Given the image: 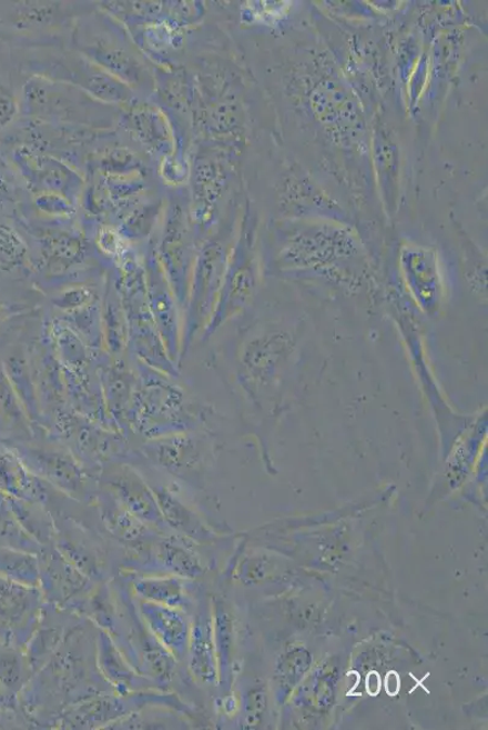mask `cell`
Wrapping results in <instances>:
<instances>
[{
	"mask_svg": "<svg viewBox=\"0 0 488 730\" xmlns=\"http://www.w3.org/2000/svg\"><path fill=\"white\" fill-rule=\"evenodd\" d=\"M294 342L284 330L267 331L248 346L244 366L255 382L254 388L273 403L276 413L282 400L281 383L286 381L294 354Z\"/></svg>",
	"mask_w": 488,
	"mask_h": 730,
	"instance_id": "1",
	"label": "cell"
},
{
	"mask_svg": "<svg viewBox=\"0 0 488 730\" xmlns=\"http://www.w3.org/2000/svg\"><path fill=\"white\" fill-rule=\"evenodd\" d=\"M195 543L175 533L161 534L155 541L136 548L140 566L151 574H174L195 581L204 573Z\"/></svg>",
	"mask_w": 488,
	"mask_h": 730,
	"instance_id": "2",
	"label": "cell"
},
{
	"mask_svg": "<svg viewBox=\"0 0 488 730\" xmlns=\"http://www.w3.org/2000/svg\"><path fill=\"white\" fill-rule=\"evenodd\" d=\"M136 611L148 631L177 662L186 661L191 614L184 610L136 599Z\"/></svg>",
	"mask_w": 488,
	"mask_h": 730,
	"instance_id": "3",
	"label": "cell"
},
{
	"mask_svg": "<svg viewBox=\"0 0 488 730\" xmlns=\"http://www.w3.org/2000/svg\"><path fill=\"white\" fill-rule=\"evenodd\" d=\"M110 493L146 527L161 534L173 533L163 520L155 492L131 469L111 472L108 478Z\"/></svg>",
	"mask_w": 488,
	"mask_h": 730,
	"instance_id": "4",
	"label": "cell"
},
{
	"mask_svg": "<svg viewBox=\"0 0 488 730\" xmlns=\"http://www.w3.org/2000/svg\"><path fill=\"white\" fill-rule=\"evenodd\" d=\"M96 666L118 696L125 697L157 687L133 668L112 636L104 630H100L96 639Z\"/></svg>",
	"mask_w": 488,
	"mask_h": 730,
	"instance_id": "5",
	"label": "cell"
},
{
	"mask_svg": "<svg viewBox=\"0 0 488 730\" xmlns=\"http://www.w3.org/2000/svg\"><path fill=\"white\" fill-rule=\"evenodd\" d=\"M186 663L194 680L205 684L215 682L217 663L213 623L209 608L203 603H196L191 612V633Z\"/></svg>",
	"mask_w": 488,
	"mask_h": 730,
	"instance_id": "6",
	"label": "cell"
},
{
	"mask_svg": "<svg viewBox=\"0 0 488 730\" xmlns=\"http://www.w3.org/2000/svg\"><path fill=\"white\" fill-rule=\"evenodd\" d=\"M194 582L174 574H146L135 579L132 591L138 600L184 610L191 614L196 606Z\"/></svg>",
	"mask_w": 488,
	"mask_h": 730,
	"instance_id": "7",
	"label": "cell"
},
{
	"mask_svg": "<svg viewBox=\"0 0 488 730\" xmlns=\"http://www.w3.org/2000/svg\"><path fill=\"white\" fill-rule=\"evenodd\" d=\"M406 260L407 286L426 314L435 316L440 310L443 287L435 260L428 254L413 253Z\"/></svg>",
	"mask_w": 488,
	"mask_h": 730,
	"instance_id": "8",
	"label": "cell"
},
{
	"mask_svg": "<svg viewBox=\"0 0 488 730\" xmlns=\"http://www.w3.org/2000/svg\"><path fill=\"white\" fill-rule=\"evenodd\" d=\"M99 510L106 530L120 542L134 549L155 541L161 536L132 516L110 492L99 498Z\"/></svg>",
	"mask_w": 488,
	"mask_h": 730,
	"instance_id": "9",
	"label": "cell"
},
{
	"mask_svg": "<svg viewBox=\"0 0 488 730\" xmlns=\"http://www.w3.org/2000/svg\"><path fill=\"white\" fill-rule=\"evenodd\" d=\"M153 492L157 498L163 520L173 533L186 538L192 543L209 542L211 531L194 509H191L182 499L164 487L155 489Z\"/></svg>",
	"mask_w": 488,
	"mask_h": 730,
	"instance_id": "10",
	"label": "cell"
},
{
	"mask_svg": "<svg viewBox=\"0 0 488 730\" xmlns=\"http://www.w3.org/2000/svg\"><path fill=\"white\" fill-rule=\"evenodd\" d=\"M123 697H104L94 700H89L82 706L74 707L67 716L65 720L70 726L75 728H96L106 726L111 721L124 717L130 713L131 707H138L139 700L135 694L128 696V703L122 699Z\"/></svg>",
	"mask_w": 488,
	"mask_h": 730,
	"instance_id": "11",
	"label": "cell"
},
{
	"mask_svg": "<svg viewBox=\"0 0 488 730\" xmlns=\"http://www.w3.org/2000/svg\"><path fill=\"white\" fill-rule=\"evenodd\" d=\"M34 471L40 473L50 483H53L62 492L80 498L83 494L85 480L84 473L72 459L41 453L33 460Z\"/></svg>",
	"mask_w": 488,
	"mask_h": 730,
	"instance_id": "12",
	"label": "cell"
},
{
	"mask_svg": "<svg viewBox=\"0 0 488 730\" xmlns=\"http://www.w3.org/2000/svg\"><path fill=\"white\" fill-rule=\"evenodd\" d=\"M26 252L22 240L8 227H0V267L12 268Z\"/></svg>",
	"mask_w": 488,
	"mask_h": 730,
	"instance_id": "13",
	"label": "cell"
},
{
	"mask_svg": "<svg viewBox=\"0 0 488 730\" xmlns=\"http://www.w3.org/2000/svg\"><path fill=\"white\" fill-rule=\"evenodd\" d=\"M40 203L42 209L50 213H63L68 212V210L70 211L69 204L59 198L43 197L40 199Z\"/></svg>",
	"mask_w": 488,
	"mask_h": 730,
	"instance_id": "14",
	"label": "cell"
},
{
	"mask_svg": "<svg viewBox=\"0 0 488 730\" xmlns=\"http://www.w3.org/2000/svg\"><path fill=\"white\" fill-rule=\"evenodd\" d=\"M400 689L399 677H393V672L387 677V691L390 696H395Z\"/></svg>",
	"mask_w": 488,
	"mask_h": 730,
	"instance_id": "15",
	"label": "cell"
},
{
	"mask_svg": "<svg viewBox=\"0 0 488 730\" xmlns=\"http://www.w3.org/2000/svg\"><path fill=\"white\" fill-rule=\"evenodd\" d=\"M379 689H380L379 677H374V673H372L370 676H368V680H367L368 693H370L372 696H376Z\"/></svg>",
	"mask_w": 488,
	"mask_h": 730,
	"instance_id": "16",
	"label": "cell"
}]
</instances>
